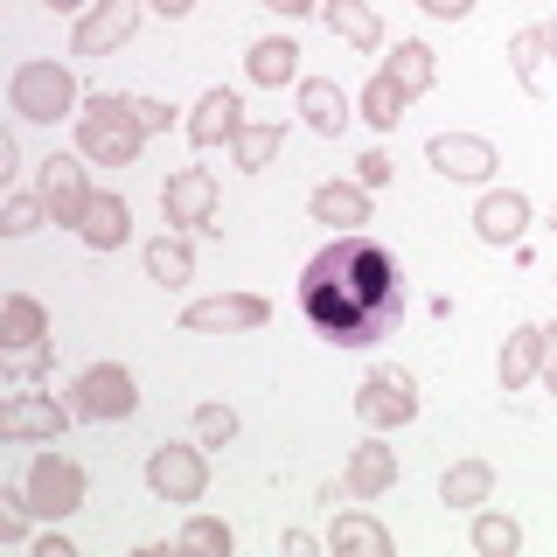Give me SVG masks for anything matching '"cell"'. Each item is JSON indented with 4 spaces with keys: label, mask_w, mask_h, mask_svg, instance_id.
<instances>
[{
    "label": "cell",
    "mask_w": 557,
    "mask_h": 557,
    "mask_svg": "<svg viewBox=\"0 0 557 557\" xmlns=\"http://www.w3.org/2000/svg\"><path fill=\"white\" fill-rule=\"evenodd\" d=\"M300 313L327 348H370L405 321V272L370 231H327L300 272Z\"/></svg>",
    "instance_id": "1"
},
{
    "label": "cell",
    "mask_w": 557,
    "mask_h": 557,
    "mask_svg": "<svg viewBox=\"0 0 557 557\" xmlns=\"http://www.w3.org/2000/svg\"><path fill=\"white\" fill-rule=\"evenodd\" d=\"M139 147H147V126H139L133 98H112V91H84L77 104V153L91 168H133Z\"/></svg>",
    "instance_id": "2"
},
{
    "label": "cell",
    "mask_w": 557,
    "mask_h": 557,
    "mask_svg": "<svg viewBox=\"0 0 557 557\" xmlns=\"http://www.w3.org/2000/svg\"><path fill=\"white\" fill-rule=\"evenodd\" d=\"M77 104H84V84H77V70H70V63H57V57L14 63L8 112L22 119V126H57V119H77Z\"/></svg>",
    "instance_id": "3"
},
{
    "label": "cell",
    "mask_w": 557,
    "mask_h": 557,
    "mask_svg": "<svg viewBox=\"0 0 557 557\" xmlns=\"http://www.w3.org/2000/svg\"><path fill=\"white\" fill-rule=\"evenodd\" d=\"M70 411L91 418V425H126L139 411V383L126 362H91V370H77V391H70Z\"/></svg>",
    "instance_id": "4"
},
{
    "label": "cell",
    "mask_w": 557,
    "mask_h": 557,
    "mask_svg": "<svg viewBox=\"0 0 557 557\" xmlns=\"http://www.w3.org/2000/svg\"><path fill=\"white\" fill-rule=\"evenodd\" d=\"M356 418L370 432H405L411 418H418V383H411V370L376 362V370L356 383Z\"/></svg>",
    "instance_id": "5"
},
{
    "label": "cell",
    "mask_w": 557,
    "mask_h": 557,
    "mask_svg": "<svg viewBox=\"0 0 557 557\" xmlns=\"http://www.w3.org/2000/svg\"><path fill=\"white\" fill-rule=\"evenodd\" d=\"M22 487H28V509L49 516V522H70L84 509V467L70 460V453H35Z\"/></svg>",
    "instance_id": "6"
},
{
    "label": "cell",
    "mask_w": 557,
    "mask_h": 557,
    "mask_svg": "<svg viewBox=\"0 0 557 557\" xmlns=\"http://www.w3.org/2000/svg\"><path fill=\"white\" fill-rule=\"evenodd\" d=\"M147 487H153V502L196 509V502L209 495V460H202V440H196V446H153V453H147Z\"/></svg>",
    "instance_id": "7"
},
{
    "label": "cell",
    "mask_w": 557,
    "mask_h": 557,
    "mask_svg": "<svg viewBox=\"0 0 557 557\" xmlns=\"http://www.w3.org/2000/svg\"><path fill=\"white\" fill-rule=\"evenodd\" d=\"M139 14H147V0H91L77 14V28H70V57H112V49H126Z\"/></svg>",
    "instance_id": "8"
},
{
    "label": "cell",
    "mask_w": 557,
    "mask_h": 557,
    "mask_svg": "<svg viewBox=\"0 0 557 557\" xmlns=\"http://www.w3.org/2000/svg\"><path fill=\"white\" fill-rule=\"evenodd\" d=\"M161 216H168V231H223L216 223V174L174 168L161 182Z\"/></svg>",
    "instance_id": "9"
},
{
    "label": "cell",
    "mask_w": 557,
    "mask_h": 557,
    "mask_svg": "<svg viewBox=\"0 0 557 557\" xmlns=\"http://www.w3.org/2000/svg\"><path fill=\"white\" fill-rule=\"evenodd\" d=\"M84 168H91L84 153H49V161H42V182H35V188H42V202H49V223H63V231H77L84 209H91V196H98Z\"/></svg>",
    "instance_id": "10"
},
{
    "label": "cell",
    "mask_w": 557,
    "mask_h": 557,
    "mask_svg": "<svg viewBox=\"0 0 557 557\" xmlns=\"http://www.w3.org/2000/svg\"><path fill=\"white\" fill-rule=\"evenodd\" d=\"M425 161L440 168L446 182L487 188V182H495V168H502V153H495V139H481V133H432L425 139Z\"/></svg>",
    "instance_id": "11"
},
{
    "label": "cell",
    "mask_w": 557,
    "mask_h": 557,
    "mask_svg": "<svg viewBox=\"0 0 557 557\" xmlns=\"http://www.w3.org/2000/svg\"><path fill=\"white\" fill-rule=\"evenodd\" d=\"M272 321V300L265 293H216V300H196L182 307V327L188 335H251V327Z\"/></svg>",
    "instance_id": "12"
},
{
    "label": "cell",
    "mask_w": 557,
    "mask_h": 557,
    "mask_svg": "<svg viewBox=\"0 0 557 557\" xmlns=\"http://www.w3.org/2000/svg\"><path fill=\"white\" fill-rule=\"evenodd\" d=\"M397 487V453H391V432H370L362 446H348V467H342V495L348 502H376Z\"/></svg>",
    "instance_id": "13"
},
{
    "label": "cell",
    "mask_w": 557,
    "mask_h": 557,
    "mask_svg": "<svg viewBox=\"0 0 557 557\" xmlns=\"http://www.w3.org/2000/svg\"><path fill=\"white\" fill-rule=\"evenodd\" d=\"M544 356H550V327L522 321L502 335V356H495V383L502 391H530V383H544Z\"/></svg>",
    "instance_id": "14"
},
{
    "label": "cell",
    "mask_w": 557,
    "mask_h": 557,
    "mask_svg": "<svg viewBox=\"0 0 557 557\" xmlns=\"http://www.w3.org/2000/svg\"><path fill=\"white\" fill-rule=\"evenodd\" d=\"M70 405H57V397H42V391H14L8 405H0V440H63V425H70Z\"/></svg>",
    "instance_id": "15"
},
{
    "label": "cell",
    "mask_w": 557,
    "mask_h": 557,
    "mask_svg": "<svg viewBox=\"0 0 557 557\" xmlns=\"http://www.w3.org/2000/svg\"><path fill=\"white\" fill-rule=\"evenodd\" d=\"M293 98H300V126L321 133V139H342L348 119H356V104H348V91L335 77H300L293 84Z\"/></svg>",
    "instance_id": "16"
},
{
    "label": "cell",
    "mask_w": 557,
    "mask_h": 557,
    "mask_svg": "<svg viewBox=\"0 0 557 557\" xmlns=\"http://www.w3.org/2000/svg\"><path fill=\"white\" fill-rule=\"evenodd\" d=\"M244 133V104L231 84H209V91L196 98V112H188V139L209 153V147H231V139Z\"/></svg>",
    "instance_id": "17"
},
{
    "label": "cell",
    "mask_w": 557,
    "mask_h": 557,
    "mask_svg": "<svg viewBox=\"0 0 557 557\" xmlns=\"http://www.w3.org/2000/svg\"><path fill=\"white\" fill-rule=\"evenodd\" d=\"M522 231H530V196L522 188H487V196L474 202V237L481 244H522Z\"/></svg>",
    "instance_id": "18"
},
{
    "label": "cell",
    "mask_w": 557,
    "mask_h": 557,
    "mask_svg": "<svg viewBox=\"0 0 557 557\" xmlns=\"http://www.w3.org/2000/svg\"><path fill=\"white\" fill-rule=\"evenodd\" d=\"M370 196L376 188H362V182H321L307 196V209H313V223H327V231H362V223H370Z\"/></svg>",
    "instance_id": "19"
},
{
    "label": "cell",
    "mask_w": 557,
    "mask_h": 557,
    "mask_svg": "<svg viewBox=\"0 0 557 557\" xmlns=\"http://www.w3.org/2000/svg\"><path fill=\"white\" fill-rule=\"evenodd\" d=\"M49 342V307L35 300V293H8L0 300V348L8 356H28V348Z\"/></svg>",
    "instance_id": "20"
},
{
    "label": "cell",
    "mask_w": 557,
    "mask_h": 557,
    "mask_svg": "<svg viewBox=\"0 0 557 557\" xmlns=\"http://www.w3.org/2000/svg\"><path fill=\"white\" fill-rule=\"evenodd\" d=\"M77 237L91 244V251H119V244L133 237V202L119 196V188H98L91 209H84V223H77Z\"/></svg>",
    "instance_id": "21"
},
{
    "label": "cell",
    "mask_w": 557,
    "mask_h": 557,
    "mask_svg": "<svg viewBox=\"0 0 557 557\" xmlns=\"http://www.w3.org/2000/svg\"><path fill=\"white\" fill-rule=\"evenodd\" d=\"M244 77L258 91H278V84H300V42L293 35H265V42L244 49Z\"/></svg>",
    "instance_id": "22"
},
{
    "label": "cell",
    "mask_w": 557,
    "mask_h": 557,
    "mask_svg": "<svg viewBox=\"0 0 557 557\" xmlns=\"http://www.w3.org/2000/svg\"><path fill=\"white\" fill-rule=\"evenodd\" d=\"M321 22H327V35H335V42L356 49V57H376V49H383V22H376L370 0H327Z\"/></svg>",
    "instance_id": "23"
},
{
    "label": "cell",
    "mask_w": 557,
    "mask_h": 557,
    "mask_svg": "<svg viewBox=\"0 0 557 557\" xmlns=\"http://www.w3.org/2000/svg\"><path fill=\"white\" fill-rule=\"evenodd\" d=\"M327 550L335 557H391L397 544H391V530H383L370 509H342L335 530H327Z\"/></svg>",
    "instance_id": "24"
},
{
    "label": "cell",
    "mask_w": 557,
    "mask_h": 557,
    "mask_svg": "<svg viewBox=\"0 0 557 557\" xmlns=\"http://www.w3.org/2000/svg\"><path fill=\"white\" fill-rule=\"evenodd\" d=\"M147 278H153V286H168V293H182L188 278H196V251H188L182 231H161V237L147 244Z\"/></svg>",
    "instance_id": "25"
},
{
    "label": "cell",
    "mask_w": 557,
    "mask_h": 557,
    "mask_svg": "<svg viewBox=\"0 0 557 557\" xmlns=\"http://www.w3.org/2000/svg\"><path fill=\"white\" fill-rule=\"evenodd\" d=\"M405 104H411V91L391 77V70H376V77L362 84V98H356V119H362V126H376V133H391L397 119H405Z\"/></svg>",
    "instance_id": "26"
},
{
    "label": "cell",
    "mask_w": 557,
    "mask_h": 557,
    "mask_svg": "<svg viewBox=\"0 0 557 557\" xmlns=\"http://www.w3.org/2000/svg\"><path fill=\"white\" fill-rule=\"evenodd\" d=\"M487 495H495V467H487V460H453L440 474V502H446V509H481Z\"/></svg>",
    "instance_id": "27"
},
{
    "label": "cell",
    "mask_w": 557,
    "mask_h": 557,
    "mask_svg": "<svg viewBox=\"0 0 557 557\" xmlns=\"http://www.w3.org/2000/svg\"><path fill=\"white\" fill-rule=\"evenodd\" d=\"M278 147H286V126H278V119H244V133L231 139V153H237L244 174H265L278 161Z\"/></svg>",
    "instance_id": "28"
},
{
    "label": "cell",
    "mask_w": 557,
    "mask_h": 557,
    "mask_svg": "<svg viewBox=\"0 0 557 557\" xmlns=\"http://www.w3.org/2000/svg\"><path fill=\"white\" fill-rule=\"evenodd\" d=\"M383 70H391V77L405 84L411 98H425L432 84H440V57H432L425 42H397V49H391V63H383Z\"/></svg>",
    "instance_id": "29"
},
{
    "label": "cell",
    "mask_w": 557,
    "mask_h": 557,
    "mask_svg": "<svg viewBox=\"0 0 557 557\" xmlns=\"http://www.w3.org/2000/svg\"><path fill=\"white\" fill-rule=\"evenodd\" d=\"M467 544H474L481 557H516V550H522V522H516V516L481 509V516H474V530H467Z\"/></svg>",
    "instance_id": "30"
},
{
    "label": "cell",
    "mask_w": 557,
    "mask_h": 557,
    "mask_svg": "<svg viewBox=\"0 0 557 557\" xmlns=\"http://www.w3.org/2000/svg\"><path fill=\"white\" fill-rule=\"evenodd\" d=\"M509 70H516V84L530 98H544V42H536V28H522L509 42Z\"/></svg>",
    "instance_id": "31"
},
{
    "label": "cell",
    "mask_w": 557,
    "mask_h": 557,
    "mask_svg": "<svg viewBox=\"0 0 557 557\" xmlns=\"http://www.w3.org/2000/svg\"><path fill=\"white\" fill-rule=\"evenodd\" d=\"M42 223H49L42 188H35V196H28V188H14L8 209H0V231H8V237H28V231H42Z\"/></svg>",
    "instance_id": "32"
},
{
    "label": "cell",
    "mask_w": 557,
    "mask_h": 557,
    "mask_svg": "<svg viewBox=\"0 0 557 557\" xmlns=\"http://www.w3.org/2000/svg\"><path fill=\"white\" fill-rule=\"evenodd\" d=\"M174 544H182V550H216V557H231L237 536H231V522H223V516H188Z\"/></svg>",
    "instance_id": "33"
},
{
    "label": "cell",
    "mask_w": 557,
    "mask_h": 557,
    "mask_svg": "<svg viewBox=\"0 0 557 557\" xmlns=\"http://www.w3.org/2000/svg\"><path fill=\"white\" fill-rule=\"evenodd\" d=\"M28 487L22 481H8L0 487V544H28Z\"/></svg>",
    "instance_id": "34"
},
{
    "label": "cell",
    "mask_w": 557,
    "mask_h": 557,
    "mask_svg": "<svg viewBox=\"0 0 557 557\" xmlns=\"http://www.w3.org/2000/svg\"><path fill=\"white\" fill-rule=\"evenodd\" d=\"M196 440L202 446H231L237 440V411L231 405H196Z\"/></svg>",
    "instance_id": "35"
},
{
    "label": "cell",
    "mask_w": 557,
    "mask_h": 557,
    "mask_svg": "<svg viewBox=\"0 0 557 557\" xmlns=\"http://www.w3.org/2000/svg\"><path fill=\"white\" fill-rule=\"evenodd\" d=\"M356 182H362V188H391V153L370 147V153L356 161Z\"/></svg>",
    "instance_id": "36"
},
{
    "label": "cell",
    "mask_w": 557,
    "mask_h": 557,
    "mask_svg": "<svg viewBox=\"0 0 557 557\" xmlns=\"http://www.w3.org/2000/svg\"><path fill=\"white\" fill-rule=\"evenodd\" d=\"M133 112H139V126H147V133H168L174 126V104H161V98H133Z\"/></svg>",
    "instance_id": "37"
},
{
    "label": "cell",
    "mask_w": 557,
    "mask_h": 557,
    "mask_svg": "<svg viewBox=\"0 0 557 557\" xmlns=\"http://www.w3.org/2000/svg\"><path fill=\"white\" fill-rule=\"evenodd\" d=\"M418 8H425L432 22H467V14H474V0H418Z\"/></svg>",
    "instance_id": "38"
},
{
    "label": "cell",
    "mask_w": 557,
    "mask_h": 557,
    "mask_svg": "<svg viewBox=\"0 0 557 557\" xmlns=\"http://www.w3.org/2000/svg\"><path fill=\"white\" fill-rule=\"evenodd\" d=\"M153 14H161V22H182V14H196V0H147Z\"/></svg>",
    "instance_id": "39"
},
{
    "label": "cell",
    "mask_w": 557,
    "mask_h": 557,
    "mask_svg": "<svg viewBox=\"0 0 557 557\" xmlns=\"http://www.w3.org/2000/svg\"><path fill=\"white\" fill-rule=\"evenodd\" d=\"M35 550H42V557H77V544H70L63 530H49V536H42V544H35Z\"/></svg>",
    "instance_id": "40"
},
{
    "label": "cell",
    "mask_w": 557,
    "mask_h": 557,
    "mask_svg": "<svg viewBox=\"0 0 557 557\" xmlns=\"http://www.w3.org/2000/svg\"><path fill=\"white\" fill-rule=\"evenodd\" d=\"M258 8H272V14H286V22H300V14H313V0H258Z\"/></svg>",
    "instance_id": "41"
},
{
    "label": "cell",
    "mask_w": 557,
    "mask_h": 557,
    "mask_svg": "<svg viewBox=\"0 0 557 557\" xmlns=\"http://www.w3.org/2000/svg\"><path fill=\"white\" fill-rule=\"evenodd\" d=\"M536 42H544V63H557V22H536Z\"/></svg>",
    "instance_id": "42"
},
{
    "label": "cell",
    "mask_w": 557,
    "mask_h": 557,
    "mask_svg": "<svg viewBox=\"0 0 557 557\" xmlns=\"http://www.w3.org/2000/svg\"><path fill=\"white\" fill-rule=\"evenodd\" d=\"M544 391L557 397V327H550V356H544Z\"/></svg>",
    "instance_id": "43"
},
{
    "label": "cell",
    "mask_w": 557,
    "mask_h": 557,
    "mask_svg": "<svg viewBox=\"0 0 557 557\" xmlns=\"http://www.w3.org/2000/svg\"><path fill=\"white\" fill-rule=\"evenodd\" d=\"M42 8H49V14H84L91 0H42Z\"/></svg>",
    "instance_id": "44"
},
{
    "label": "cell",
    "mask_w": 557,
    "mask_h": 557,
    "mask_svg": "<svg viewBox=\"0 0 557 557\" xmlns=\"http://www.w3.org/2000/svg\"><path fill=\"white\" fill-rule=\"evenodd\" d=\"M550 223H557V209H550Z\"/></svg>",
    "instance_id": "45"
}]
</instances>
